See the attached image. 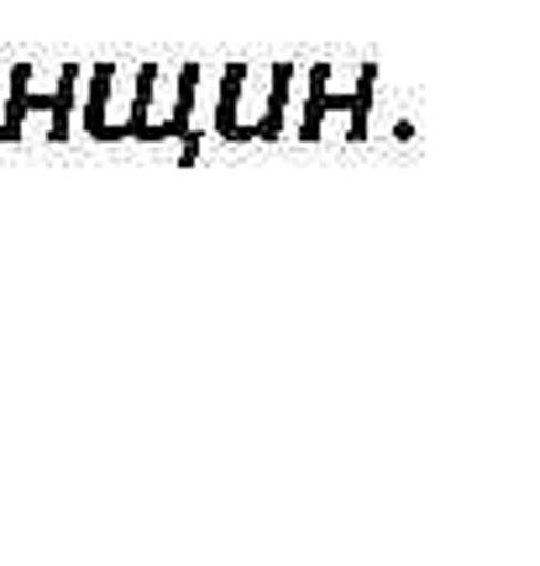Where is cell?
Returning <instances> with one entry per match:
<instances>
[{
    "instance_id": "cell-2",
    "label": "cell",
    "mask_w": 540,
    "mask_h": 566,
    "mask_svg": "<svg viewBox=\"0 0 540 566\" xmlns=\"http://www.w3.org/2000/svg\"><path fill=\"white\" fill-rule=\"evenodd\" d=\"M262 111H268V74L258 80L252 63H226L216 84V111H210V132L231 147L258 142Z\"/></svg>"
},
{
    "instance_id": "cell-4",
    "label": "cell",
    "mask_w": 540,
    "mask_h": 566,
    "mask_svg": "<svg viewBox=\"0 0 540 566\" xmlns=\"http://www.w3.org/2000/svg\"><path fill=\"white\" fill-rule=\"evenodd\" d=\"M367 101H373V69H362V80L352 95H336V90H331V63H315V69H310V101H304L300 142L321 137L325 116H352V137H362V132H367Z\"/></svg>"
},
{
    "instance_id": "cell-6",
    "label": "cell",
    "mask_w": 540,
    "mask_h": 566,
    "mask_svg": "<svg viewBox=\"0 0 540 566\" xmlns=\"http://www.w3.org/2000/svg\"><path fill=\"white\" fill-rule=\"evenodd\" d=\"M84 74H90V69H80V63H63V69H59V105H53V116H48V132H42V137L53 142V147H63V142L74 137V116H80Z\"/></svg>"
},
{
    "instance_id": "cell-1",
    "label": "cell",
    "mask_w": 540,
    "mask_h": 566,
    "mask_svg": "<svg viewBox=\"0 0 540 566\" xmlns=\"http://www.w3.org/2000/svg\"><path fill=\"white\" fill-rule=\"evenodd\" d=\"M80 132L90 142H132V74L121 63H90V80L80 95Z\"/></svg>"
},
{
    "instance_id": "cell-3",
    "label": "cell",
    "mask_w": 540,
    "mask_h": 566,
    "mask_svg": "<svg viewBox=\"0 0 540 566\" xmlns=\"http://www.w3.org/2000/svg\"><path fill=\"white\" fill-rule=\"evenodd\" d=\"M174 95H179V69H174V74H168L163 63H137V69H132V142H142V147L174 142L168 137Z\"/></svg>"
},
{
    "instance_id": "cell-7",
    "label": "cell",
    "mask_w": 540,
    "mask_h": 566,
    "mask_svg": "<svg viewBox=\"0 0 540 566\" xmlns=\"http://www.w3.org/2000/svg\"><path fill=\"white\" fill-rule=\"evenodd\" d=\"M289 90H294V63H273V69H268V111H262L258 142H279V137H283V111H289Z\"/></svg>"
},
{
    "instance_id": "cell-5",
    "label": "cell",
    "mask_w": 540,
    "mask_h": 566,
    "mask_svg": "<svg viewBox=\"0 0 540 566\" xmlns=\"http://www.w3.org/2000/svg\"><path fill=\"white\" fill-rule=\"evenodd\" d=\"M53 105H59V74H53V90H38V69H32V63H11V74H6V122H0V142H21L32 116H42V126H48Z\"/></svg>"
}]
</instances>
